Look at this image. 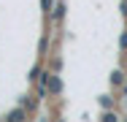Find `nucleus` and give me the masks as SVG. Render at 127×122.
Instances as JSON below:
<instances>
[{
  "label": "nucleus",
  "instance_id": "9b49d317",
  "mask_svg": "<svg viewBox=\"0 0 127 122\" xmlns=\"http://www.w3.org/2000/svg\"><path fill=\"white\" fill-rule=\"evenodd\" d=\"M119 46L127 49V33H122V38H119Z\"/></svg>",
  "mask_w": 127,
  "mask_h": 122
},
{
  "label": "nucleus",
  "instance_id": "9d476101",
  "mask_svg": "<svg viewBox=\"0 0 127 122\" xmlns=\"http://www.w3.org/2000/svg\"><path fill=\"white\" fill-rule=\"evenodd\" d=\"M60 68H62V60L54 57V60H51V71H60Z\"/></svg>",
  "mask_w": 127,
  "mask_h": 122
},
{
  "label": "nucleus",
  "instance_id": "20e7f679",
  "mask_svg": "<svg viewBox=\"0 0 127 122\" xmlns=\"http://www.w3.org/2000/svg\"><path fill=\"white\" fill-rule=\"evenodd\" d=\"M27 114H30V111H27L25 106H19V109H11V111L5 114V120L8 122H19V120H27Z\"/></svg>",
  "mask_w": 127,
  "mask_h": 122
},
{
  "label": "nucleus",
  "instance_id": "7ed1b4c3",
  "mask_svg": "<svg viewBox=\"0 0 127 122\" xmlns=\"http://www.w3.org/2000/svg\"><path fill=\"white\" fill-rule=\"evenodd\" d=\"M65 11H68V8H65V3H62V0H60V3H57V5H54V11H51V14H49V22H54V24H60V22H62V19H65Z\"/></svg>",
  "mask_w": 127,
  "mask_h": 122
},
{
  "label": "nucleus",
  "instance_id": "f257e3e1",
  "mask_svg": "<svg viewBox=\"0 0 127 122\" xmlns=\"http://www.w3.org/2000/svg\"><path fill=\"white\" fill-rule=\"evenodd\" d=\"M41 81H46V87H49L51 95H62V79H60V73H57V71H46Z\"/></svg>",
  "mask_w": 127,
  "mask_h": 122
},
{
  "label": "nucleus",
  "instance_id": "6e6552de",
  "mask_svg": "<svg viewBox=\"0 0 127 122\" xmlns=\"http://www.w3.org/2000/svg\"><path fill=\"white\" fill-rule=\"evenodd\" d=\"M114 103H116V98H111V95H100V106H103V109H111Z\"/></svg>",
  "mask_w": 127,
  "mask_h": 122
},
{
  "label": "nucleus",
  "instance_id": "423d86ee",
  "mask_svg": "<svg viewBox=\"0 0 127 122\" xmlns=\"http://www.w3.org/2000/svg\"><path fill=\"white\" fill-rule=\"evenodd\" d=\"M38 79H41V62H35L30 68V73H27V81H38Z\"/></svg>",
  "mask_w": 127,
  "mask_h": 122
},
{
  "label": "nucleus",
  "instance_id": "39448f33",
  "mask_svg": "<svg viewBox=\"0 0 127 122\" xmlns=\"http://www.w3.org/2000/svg\"><path fill=\"white\" fill-rule=\"evenodd\" d=\"M38 100H41V98H32V95H27V98H22V100H19V106H25L27 111L32 114V111L38 109Z\"/></svg>",
  "mask_w": 127,
  "mask_h": 122
},
{
  "label": "nucleus",
  "instance_id": "f03ea898",
  "mask_svg": "<svg viewBox=\"0 0 127 122\" xmlns=\"http://www.w3.org/2000/svg\"><path fill=\"white\" fill-rule=\"evenodd\" d=\"M108 81H111V87H114V90H119V87H125V84H127V73L116 68V71H111Z\"/></svg>",
  "mask_w": 127,
  "mask_h": 122
},
{
  "label": "nucleus",
  "instance_id": "0eeeda50",
  "mask_svg": "<svg viewBox=\"0 0 127 122\" xmlns=\"http://www.w3.org/2000/svg\"><path fill=\"white\" fill-rule=\"evenodd\" d=\"M54 5H57V0H41V11L46 14V19H49V14L54 11Z\"/></svg>",
  "mask_w": 127,
  "mask_h": 122
},
{
  "label": "nucleus",
  "instance_id": "1a4fd4ad",
  "mask_svg": "<svg viewBox=\"0 0 127 122\" xmlns=\"http://www.w3.org/2000/svg\"><path fill=\"white\" fill-rule=\"evenodd\" d=\"M116 120H119L116 111H103V122H116Z\"/></svg>",
  "mask_w": 127,
  "mask_h": 122
}]
</instances>
